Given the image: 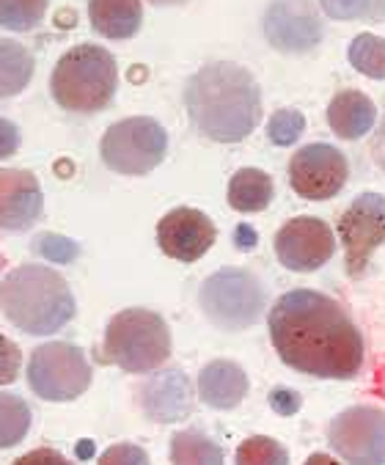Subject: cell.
Wrapping results in <instances>:
<instances>
[{
    "mask_svg": "<svg viewBox=\"0 0 385 465\" xmlns=\"http://www.w3.org/2000/svg\"><path fill=\"white\" fill-rule=\"evenodd\" d=\"M270 341L278 358L295 371L322 381H352L360 375L363 333L347 309L325 292H283L267 314Z\"/></svg>",
    "mask_w": 385,
    "mask_h": 465,
    "instance_id": "cell-1",
    "label": "cell"
},
{
    "mask_svg": "<svg viewBox=\"0 0 385 465\" xmlns=\"http://www.w3.org/2000/svg\"><path fill=\"white\" fill-rule=\"evenodd\" d=\"M184 108L204 138L240 143L262 122V88L245 66L212 61L187 80Z\"/></svg>",
    "mask_w": 385,
    "mask_h": 465,
    "instance_id": "cell-2",
    "label": "cell"
},
{
    "mask_svg": "<svg viewBox=\"0 0 385 465\" xmlns=\"http://www.w3.org/2000/svg\"><path fill=\"white\" fill-rule=\"evenodd\" d=\"M0 312L28 336L61 331L77 312L66 278L44 264H20L0 284Z\"/></svg>",
    "mask_w": 385,
    "mask_h": 465,
    "instance_id": "cell-3",
    "label": "cell"
},
{
    "mask_svg": "<svg viewBox=\"0 0 385 465\" xmlns=\"http://www.w3.org/2000/svg\"><path fill=\"white\" fill-rule=\"evenodd\" d=\"M119 88L116 58L100 45H77L58 58L50 91L53 100L72 114H100L105 111Z\"/></svg>",
    "mask_w": 385,
    "mask_h": 465,
    "instance_id": "cell-4",
    "label": "cell"
},
{
    "mask_svg": "<svg viewBox=\"0 0 385 465\" xmlns=\"http://www.w3.org/2000/svg\"><path fill=\"white\" fill-rule=\"evenodd\" d=\"M103 355L130 375L154 371L171 358L168 322L149 309H124L105 328Z\"/></svg>",
    "mask_w": 385,
    "mask_h": 465,
    "instance_id": "cell-5",
    "label": "cell"
},
{
    "mask_svg": "<svg viewBox=\"0 0 385 465\" xmlns=\"http://www.w3.org/2000/svg\"><path fill=\"white\" fill-rule=\"evenodd\" d=\"M199 306L215 328L245 331L262 320L267 292L251 270L221 267L199 287Z\"/></svg>",
    "mask_w": 385,
    "mask_h": 465,
    "instance_id": "cell-6",
    "label": "cell"
},
{
    "mask_svg": "<svg viewBox=\"0 0 385 465\" xmlns=\"http://www.w3.org/2000/svg\"><path fill=\"white\" fill-rule=\"evenodd\" d=\"M91 378H94L91 363L77 344L47 341L31 352L28 386L39 400L72 402L88 391Z\"/></svg>",
    "mask_w": 385,
    "mask_h": 465,
    "instance_id": "cell-7",
    "label": "cell"
},
{
    "mask_svg": "<svg viewBox=\"0 0 385 465\" xmlns=\"http://www.w3.org/2000/svg\"><path fill=\"white\" fill-rule=\"evenodd\" d=\"M168 152V133L152 116H133L111 124L103 135V163L127 176H143L154 171Z\"/></svg>",
    "mask_w": 385,
    "mask_h": 465,
    "instance_id": "cell-8",
    "label": "cell"
},
{
    "mask_svg": "<svg viewBox=\"0 0 385 465\" xmlns=\"http://www.w3.org/2000/svg\"><path fill=\"white\" fill-rule=\"evenodd\" d=\"M331 449L350 465H385V411L352 405L331 419Z\"/></svg>",
    "mask_w": 385,
    "mask_h": 465,
    "instance_id": "cell-9",
    "label": "cell"
},
{
    "mask_svg": "<svg viewBox=\"0 0 385 465\" xmlns=\"http://www.w3.org/2000/svg\"><path fill=\"white\" fill-rule=\"evenodd\" d=\"M350 179V163L339 146L309 143L289 160V184L306 202H328L344 191Z\"/></svg>",
    "mask_w": 385,
    "mask_h": 465,
    "instance_id": "cell-10",
    "label": "cell"
},
{
    "mask_svg": "<svg viewBox=\"0 0 385 465\" xmlns=\"http://www.w3.org/2000/svg\"><path fill=\"white\" fill-rule=\"evenodd\" d=\"M339 240L350 275H363L374 251L385 245V196L360 193L339 218Z\"/></svg>",
    "mask_w": 385,
    "mask_h": 465,
    "instance_id": "cell-11",
    "label": "cell"
},
{
    "mask_svg": "<svg viewBox=\"0 0 385 465\" xmlns=\"http://www.w3.org/2000/svg\"><path fill=\"white\" fill-rule=\"evenodd\" d=\"M267 42L286 55H303L320 47L325 36L314 0H272L264 15Z\"/></svg>",
    "mask_w": 385,
    "mask_h": 465,
    "instance_id": "cell-12",
    "label": "cell"
},
{
    "mask_svg": "<svg viewBox=\"0 0 385 465\" xmlns=\"http://www.w3.org/2000/svg\"><path fill=\"white\" fill-rule=\"evenodd\" d=\"M336 253V234L320 218H292L275 234V256L292 272H314Z\"/></svg>",
    "mask_w": 385,
    "mask_h": 465,
    "instance_id": "cell-13",
    "label": "cell"
},
{
    "mask_svg": "<svg viewBox=\"0 0 385 465\" xmlns=\"http://www.w3.org/2000/svg\"><path fill=\"white\" fill-rule=\"evenodd\" d=\"M218 240L215 223L192 207H176L157 223V245L165 256L176 262L202 259Z\"/></svg>",
    "mask_w": 385,
    "mask_h": 465,
    "instance_id": "cell-14",
    "label": "cell"
},
{
    "mask_svg": "<svg viewBox=\"0 0 385 465\" xmlns=\"http://www.w3.org/2000/svg\"><path fill=\"white\" fill-rule=\"evenodd\" d=\"M192 405H196V394L182 369H160L141 386V408L149 421H184L192 413Z\"/></svg>",
    "mask_w": 385,
    "mask_h": 465,
    "instance_id": "cell-15",
    "label": "cell"
},
{
    "mask_svg": "<svg viewBox=\"0 0 385 465\" xmlns=\"http://www.w3.org/2000/svg\"><path fill=\"white\" fill-rule=\"evenodd\" d=\"M42 184L31 171L0 168V232H25L42 215Z\"/></svg>",
    "mask_w": 385,
    "mask_h": 465,
    "instance_id": "cell-16",
    "label": "cell"
},
{
    "mask_svg": "<svg viewBox=\"0 0 385 465\" xmlns=\"http://www.w3.org/2000/svg\"><path fill=\"white\" fill-rule=\"evenodd\" d=\"M199 397L212 411H234L248 397V375L234 361L218 358L199 371Z\"/></svg>",
    "mask_w": 385,
    "mask_h": 465,
    "instance_id": "cell-17",
    "label": "cell"
},
{
    "mask_svg": "<svg viewBox=\"0 0 385 465\" xmlns=\"http://www.w3.org/2000/svg\"><path fill=\"white\" fill-rule=\"evenodd\" d=\"M328 124L341 141H358L377 124V108L363 91L344 88L328 105Z\"/></svg>",
    "mask_w": 385,
    "mask_h": 465,
    "instance_id": "cell-18",
    "label": "cell"
},
{
    "mask_svg": "<svg viewBox=\"0 0 385 465\" xmlns=\"http://www.w3.org/2000/svg\"><path fill=\"white\" fill-rule=\"evenodd\" d=\"M91 28L108 39H133L143 23L141 0H88Z\"/></svg>",
    "mask_w": 385,
    "mask_h": 465,
    "instance_id": "cell-19",
    "label": "cell"
},
{
    "mask_svg": "<svg viewBox=\"0 0 385 465\" xmlns=\"http://www.w3.org/2000/svg\"><path fill=\"white\" fill-rule=\"evenodd\" d=\"M229 204L237 213H262L270 207L275 196L272 176L264 173L262 168H240L229 179Z\"/></svg>",
    "mask_w": 385,
    "mask_h": 465,
    "instance_id": "cell-20",
    "label": "cell"
},
{
    "mask_svg": "<svg viewBox=\"0 0 385 465\" xmlns=\"http://www.w3.org/2000/svg\"><path fill=\"white\" fill-rule=\"evenodd\" d=\"M34 53L20 42L0 39V97H15L34 77Z\"/></svg>",
    "mask_w": 385,
    "mask_h": 465,
    "instance_id": "cell-21",
    "label": "cell"
},
{
    "mask_svg": "<svg viewBox=\"0 0 385 465\" xmlns=\"http://www.w3.org/2000/svg\"><path fill=\"white\" fill-rule=\"evenodd\" d=\"M171 465H226L223 449L202 430H182L171 438Z\"/></svg>",
    "mask_w": 385,
    "mask_h": 465,
    "instance_id": "cell-22",
    "label": "cell"
},
{
    "mask_svg": "<svg viewBox=\"0 0 385 465\" xmlns=\"http://www.w3.org/2000/svg\"><path fill=\"white\" fill-rule=\"evenodd\" d=\"M34 413L31 405L9 391H0V449H12L25 440Z\"/></svg>",
    "mask_w": 385,
    "mask_h": 465,
    "instance_id": "cell-23",
    "label": "cell"
},
{
    "mask_svg": "<svg viewBox=\"0 0 385 465\" xmlns=\"http://www.w3.org/2000/svg\"><path fill=\"white\" fill-rule=\"evenodd\" d=\"M347 58L355 72L371 77V80H385V39L374 34H360L350 42Z\"/></svg>",
    "mask_w": 385,
    "mask_h": 465,
    "instance_id": "cell-24",
    "label": "cell"
},
{
    "mask_svg": "<svg viewBox=\"0 0 385 465\" xmlns=\"http://www.w3.org/2000/svg\"><path fill=\"white\" fill-rule=\"evenodd\" d=\"M50 6V0H0V28L34 31Z\"/></svg>",
    "mask_w": 385,
    "mask_h": 465,
    "instance_id": "cell-25",
    "label": "cell"
},
{
    "mask_svg": "<svg viewBox=\"0 0 385 465\" xmlns=\"http://www.w3.org/2000/svg\"><path fill=\"white\" fill-rule=\"evenodd\" d=\"M322 15L331 20H360V23H382L385 0H320Z\"/></svg>",
    "mask_w": 385,
    "mask_h": 465,
    "instance_id": "cell-26",
    "label": "cell"
},
{
    "mask_svg": "<svg viewBox=\"0 0 385 465\" xmlns=\"http://www.w3.org/2000/svg\"><path fill=\"white\" fill-rule=\"evenodd\" d=\"M237 465H289V451L267 435L245 438L234 454Z\"/></svg>",
    "mask_w": 385,
    "mask_h": 465,
    "instance_id": "cell-27",
    "label": "cell"
},
{
    "mask_svg": "<svg viewBox=\"0 0 385 465\" xmlns=\"http://www.w3.org/2000/svg\"><path fill=\"white\" fill-rule=\"evenodd\" d=\"M306 133V116L295 108H281L267 122V138L275 146H292Z\"/></svg>",
    "mask_w": 385,
    "mask_h": 465,
    "instance_id": "cell-28",
    "label": "cell"
},
{
    "mask_svg": "<svg viewBox=\"0 0 385 465\" xmlns=\"http://www.w3.org/2000/svg\"><path fill=\"white\" fill-rule=\"evenodd\" d=\"M34 251H36L39 256H44V259H50V262H61V264L74 262L77 253H80V248H77L74 240H66V237H61V234H53V232L36 237V240H34Z\"/></svg>",
    "mask_w": 385,
    "mask_h": 465,
    "instance_id": "cell-29",
    "label": "cell"
},
{
    "mask_svg": "<svg viewBox=\"0 0 385 465\" xmlns=\"http://www.w3.org/2000/svg\"><path fill=\"white\" fill-rule=\"evenodd\" d=\"M96 465H152L146 449L135 446V443H114L100 454V462Z\"/></svg>",
    "mask_w": 385,
    "mask_h": 465,
    "instance_id": "cell-30",
    "label": "cell"
},
{
    "mask_svg": "<svg viewBox=\"0 0 385 465\" xmlns=\"http://www.w3.org/2000/svg\"><path fill=\"white\" fill-rule=\"evenodd\" d=\"M20 366H23V352H20V347H17L9 336L0 333V386L15 383L17 375H20Z\"/></svg>",
    "mask_w": 385,
    "mask_h": 465,
    "instance_id": "cell-31",
    "label": "cell"
},
{
    "mask_svg": "<svg viewBox=\"0 0 385 465\" xmlns=\"http://www.w3.org/2000/svg\"><path fill=\"white\" fill-rule=\"evenodd\" d=\"M12 465H74L72 460H66L61 451L55 449H34L23 457H17Z\"/></svg>",
    "mask_w": 385,
    "mask_h": 465,
    "instance_id": "cell-32",
    "label": "cell"
},
{
    "mask_svg": "<svg viewBox=\"0 0 385 465\" xmlns=\"http://www.w3.org/2000/svg\"><path fill=\"white\" fill-rule=\"evenodd\" d=\"M270 405H272V411H275V413H281V416H292V413H298V411H301L303 400H301V394H298V391L275 389V391L270 394Z\"/></svg>",
    "mask_w": 385,
    "mask_h": 465,
    "instance_id": "cell-33",
    "label": "cell"
},
{
    "mask_svg": "<svg viewBox=\"0 0 385 465\" xmlns=\"http://www.w3.org/2000/svg\"><path fill=\"white\" fill-rule=\"evenodd\" d=\"M17 149H20V130L9 119H0V160L17 154Z\"/></svg>",
    "mask_w": 385,
    "mask_h": 465,
    "instance_id": "cell-34",
    "label": "cell"
},
{
    "mask_svg": "<svg viewBox=\"0 0 385 465\" xmlns=\"http://www.w3.org/2000/svg\"><path fill=\"white\" fill-rule=\"evenodd\" d=\"M369 149H371L374 165L385 171V116H382L380 124H374V138H371V146Z\"/></svg>",
    "mask_w": 385,
    "mask_h": 465,
    "instance_id": "cell-35",
    "label": "cell"
},
{
    "mask_svg": "<svg viewBox=\"0 0 385 465\" xmlns=\"http://www.w3.org/2000/svg\"><path fill=\"white\" fill-rule=\"evenodd\" d=\"M303 465H341L333 454H322V451H317V454H311Z\"/></svg>",
    "mask_w": 385,
    "mask_h": 465,
    "instance_id": "cell-36",
    "label": "cell"
},
{
    "mask_svg": "<svg viewBox=\"0 0 385 465\" xmlns=\"http://www.w3.org/2000/svg\"><path fill=\"white\" fill-rule=\"evenodd\" d=\"M149 4H154V6H182V4H187V0H149Z\"/></svg>",
    "mask_w": 385,
    "mask_h": 465,
    "instance_id": "cell-37",
    "label": "cell"
},
{
    "mask_svg": "<svg viewBox=\"0 0 385 465\" xmlns=\"http://www.w3.org/2000/svg\"><path fill=\"white\" fill-rule=\"evenodd\" d=\"M4 264H6V259H4V256H0V270H4Z\"/></svg>",
    "mask_w": 385,
    "mask_h": 465,
    "instance_id": "cell-38",
    "label": "cell"
},
{
    "mask_svg": "<svg viewBox=\"0 0 385 465\" xmlns=\"http://www.w3.org/2000/svg\"><path fill=\"white\" fill-rule=\"evenodd\" d=\"M382 394H385V383H382Z\"/></svg>",
    "mask_w": 385,
    "mask_h": 465,
    "instance_id": "cell-39",
    "label": "cell"
}]
</instances>
